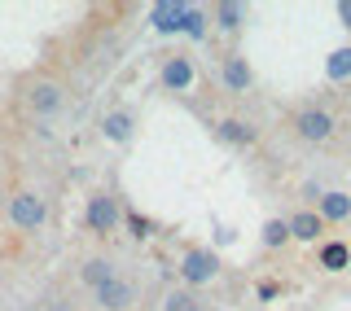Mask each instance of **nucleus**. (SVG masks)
Here are the masks:
<instances>
[{"instance_id": "a211bd4d", "label": "nucleus", "mask_w": 351, "mask_h": 311, "mask_svg": "<svg viewBox=\"0 0 351 311\" xmlns=\"http://www.w3.org/2000/svg\"><path fill=\"white\" fill-rule=\"evenodd\" d=\"M80 276H84L88 290H101V285H106V281H114L119 272H114V263H110V259H88Z\"/></svg>"}, {"instance_id": "4468645a", "label": "nucleus", "mask_w": 351, "mask_h": 311, "mask_svg": "<svg viewBox=\"0 0 351 311\" xmlns=\"http://www.w3.org/2000/svg\"><path fill=\"white\" fill-rule=\"evenodd\" d=\"M206 31H211V9H202V5H184V14H180V36H189V40H206Z\"/></svg>"}, {"instance_id": "dca6fc26", "label": "nucleus", "mask_w": 351, "mask_h": 311, "mask_svg": "<svg viewBox=\"0 0 351 311\" xmlns=\"http://www.w3.org/2000/svg\"><path fill=\"white\" fill-rule=\"evenodd\" d=\"M162 311H211V303L197 298V290H167L162 294Z\"/></svg>"}, {"instance_id": "20e7f679", "label": "nucleus", "mask_w": 351, "mask_h": 311, "mask_svg": "<svg viewBox=\"0 0 351 311\" xmlns=\"http://www.w3.org/2000/svg\"><path fill=\"white\" fill-rule=\"evenodd\" d=\"M338 132V119L329 114L325 105H307L294 114V136L303 140V145H321V140H329Z\"/></svg>"}, {"instance_id": "6ab92c4d", "label": "nucleus", "mask_w": 351, "mask_h": 311, "mask_svg": "<svg viewBox=\"0 0 351 311\" xmlns=\"http://www.w3.org/2000/svg\"><path fill=\"white\" fill-rule=\"evenodd\" d=\"M211 18H215V27L237 31V27H241V18H246V5H241V0H219V5L211 9Z\"/></svg>"}, {"instance_id": "1a4fd4ad", "label": "nucleus", "mask_w": 351, "mask_h": 311, "mask_svg": "<svg viewBox=\"0 0 351 311\" xmlns=\"http://www.w3.org/2000/svg\"><path fill=\"white\" fill-rule=\"evenodd\" d=\"M285 224H290V241H303V246H307V241H321V237H325V219L316 215L312 206L294 210V215L285 219Z\"/></svg>"}, {"instance_id": "5701e85b", "label": "nucleus", "mask_w": 351, "mask_h": 311, "mask_svg": "<svg viewBox=\"0 0 351 311\" xmlns=\"http://www.w3.org/2000/svg\"><path fill=\"white\" fill-rule=\"evenodd\" d=\"M277 294H281L277 281H263V285H259V298H263V303H268V298H277Z\"/></svg>"}, {"instance_id": "f03ea898", "label": "nucleus", "mask_w": 351, "mask_h": 311, "mask_svg": "<svg viewBox=\"0 0 351 311\" xmlns=\"http://www.w3.org/2000/svg\"><path fill=\"white\" fill-rule=\"evenodd\" d=\"M5 215H9V224H14L18 232H36L44 219H49V206H44L40 193H31V188H18V193L9 197Z\"/></svg>"}, {"instance_id": "f8f14e48", "label": "nucleus", "mask_w": 351, "mask_h": 311, "mask_svg": "<svg viewBox=\"0 0 351 311\" xmlns=\"http://www.w3.org/2000/svg\"><path fill=\"white\" fill-rule=\"evenodd\" d=\"M132 132H136V114H132V110H110L101 119V136L114 140V145H128Z\"/></svg>"}, {"instance_id": "423d86ee", "label": "nucleus", "mask_w": 351, "mask_h": 311, "mask_svg": "<svg viewBox=\"0 0 351 311\" xmlns=\"http://www.w3.org/2000/svg\"><path fill=\"white\" fill-rule=\"evenodd\" d=\"M193 79H197V71H193V62L184 58V53H167V58H162L158 84L167 88V92H189Z\"/></svg>"}, {"instance_id": "393cba45", "label": "nucleus", "mask_w": 351, "mask_h": 311, "mask_svg": "<svg viewBox=\"0 0 351 311\" xmlns=\"http://www.w3.org/2000/svg\"><path fill=\"white\" fill-rule=\"evenodd\" d=\"M215 241H219V246H228V241H237V232L233 228H215Z\"/></svg>"}, {"instance_id": "39448f33", "label": "nucleus", "mask_w": 351, "mask_h": 311, "mask_svg": "<svg viewBox=\"0 0 351 311\" xmlns=\"http://www.w3.org/2000/svg\"><path fill=\"white\" fill-rule=\"evenodd\" d=\"M84 224L93 228V232H114L119 224H123V206L114 202V193H106V188H97L93 197H88V206H84Z\"/></svg>"}, {"instance_id": "4be33fe9", "label": "nucleus", "mask_w": 351, "mask_h": 311, "mask_svg": "<svg viewBox=\"0 0 351 311\" xmlns=\"http://www.w3.org/2000/svg\"><path fill=\"white\" fill-rule=\"evenodd\" d=\"M334 14H338V22H343V27L351 31V0H338V5H334Z\"/></svg>"}, {"instance_id": "aec40b11", "label": "nucleus", "mask_w": 351, "mask_h": 311, "mask_svg": "<svg viewBox=\"0 0 351 311\" xmlns=\"http://www.w3.org/2000/svg\"><path fill=\"white\" fill-rule=\"evenodd\" d=\"M263 246L268 250L290 246V224H285V219H268V224H263Z\"/></svg>"}, {"instance_id": "6e6552de", "label": "nucleus", "mask_w": 351, "mask_h": 311, "mask_svg": "<svg viewBox=\"0 0 351 311\" xmlns=\"http://www.w3.org/2000/svg\"><path fill=\"white\" fill-rule=\"evenodd\" d=\"M312 210L325 219V228L329 224H347V219H351V193H343V188H325L321 202H316Z\"/></svg>"}, {"instance_id": "ddd939ff", "label": "nucleus", "mask_w": 351, "mask_h": 311, "mask_svg": "<svg viewBox=\"0 0 351 311\" xmlns=\"http://www.w3.org/2000/svg\"><path fill=\"white\" fill-rule=\"evenodd\" d=\"M180 14H184V0H162V5L149 9L154 31L158 36H180Z\"/></svg>"}, {"instance_id": "2eb2a0df", "label": "nucleus", "mask_w": 351, "mask_h": 311, "mask_svg": "<svg viewBox=\"0 0 351 311\" xmlns=\"http://www.w3.org/2000/svg\"><path fill=\"white\" fill-rule=\"evenodd\" d=\"M316 263H321L325 272H343L351 263V246L347 241H321V250H316Z\"/></svg>"}, {"instance_id": "412c9836", "label": "nucleus", "mask_w": 351, "mask_h": 311, "mask_svg": "<svg viewBox=\"0 0 351 311\" xmlns=\"http://www.w3.org/2000/svg\"><path fill=\"white\" fill-rule=\"evenodd\" d=\"M123 219H128V228H132V237H141V241H145V237H149V219H145V215H136V210H128V215H123Z\"/></svg>"}, {"instance_id": "0eeeda50", "label": "nucleus", "mask_w": 351, "mask_h": 311, "mask_svg": "<svg viewBox=\"0 0 351 311\" xmlns=\"http://www.w3.org/2000/svg\"><path fill=\"white\" fill-rule=\"evenodd\" d=\"M219 84H224V92H250L255 71H250V62L241 58V53H228V58L219 62Z\"/></svg>"}, {"instance_id": "9d476101", "label": "nucleus", "mask_w": 351, "mask_h": 311, "mask_svg": "<svg viewBox=\"0 0 351 311\" xmlns=\"http://www.w3.org/2000/svg\"><path fill=\"white\" fill-rule=\"evenodd\" d=\"M93 298L101 303L106 311H128L132 307V298H136V290L123 281V276H114V281H106L101 290H93Z\"/></svg>"}, {"instance_id": "f257e3e1", "label": "nucleus", "mask_w": 351, "mask_h": 311, "mask_svg": "<svg viewBox=\"0 0 351 311\" xmlns=\"http://www.w3.org/2000/svg\"><path fill=\"white\" fill-rule=\"evenodd\" d=\"M219 276V254L211 246H189L180 254V281L184 290H202L206 281H215Z\"/></svg>"}, {"instance_id": "f3484780", "label": "nucleus", "mask_w": 351, "mask_h": 311, "mask_svg": "<svg viewBox=\"0 0 351 311\" xmlns=\"http://www.w3.org/2000/svg\"><path fill=\"white\" fill-rule=\"evenodd\" d=\"M325 79H334V84L351 79V44H343V49H334L325 58Z\"/></svg>"}, {"instance_id": "b1692460", "label": "nucleus", "mask_w": 351, "mask_h": 311, "mask_svg": "<svg viewBox=\"0 0 351 311\" xmlns=\"http://www.w3.org/2000/svg\"><path fill=\"white\" fill-rule=\"evenodd\" d=\"M303 197H307V202H321V184L307 180V184H303Z\"/></svg>"}, {"instance_id": "7ed1b4c3", "label": "nucleus", "mask_w": 351, "mask_h": 311, "mask_svg": "<svg viewBox=\"0 0 351 311\" xmlns=\"http://www.w3.org/2000/svg\"><path fill=\"white\" fill-rule=\"evenodd\" d=\"M27 105H31V114L53 119L66 110V88L58 79H49V75H36V79H27Z\"/></svg>"}, {"instance_id": "9b49d317", "label": "nucleus", "mask_w": 351, "mask_h": 311, "mask_svg": "<svg viewBox=\"0 0 351 311\" xmlns=\"http://www.w3.org/2000/svg\"><path fill=\"white\" fill-rule=\"evenodd\" d=\"M215 136L224 140V145H237V149H250L259 140V132L246 123V119H219L215 123Z\"/></svg>"}, {"instance_id": "a878e982", "label": "nucleus", "mask_w": 351, "mask_h": 311, "mask_svg": "<svg viewBox=\"0 0 351 311\" xmlns=\"http://www.w3.org/2000/svg\"><path fill=\"white\" fill-rule=\"evenodd\" d=\"M53 311H66V303H62V298H58V307H53Z\"/></svg>"}]
</instances>
